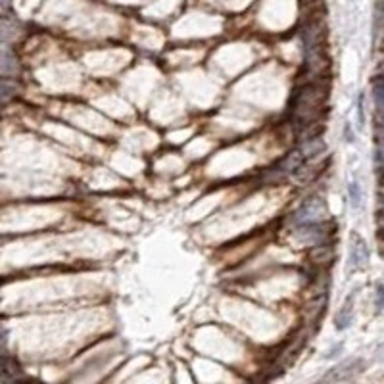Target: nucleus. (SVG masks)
I'll list each match as a JSON object with an SVG mask.
<instances>
[{
    "label": "nucleus",
    "instance_id": "nucleus-4",
    "mask_svg": "<svg viewBox=\"0 0 384 384\" xmlns=\"http://www.w3.org/2000/svg\"><path fill=\"white\" fill-rule=\"evenodd\" d=\"M354 302H356V292L350 294V296L346 298L342 309H340L338 315H336V329H338V331H344V329L350 327V323H352V319H354Z\"/></svg>",
    "mask_w": 384,
    "mask_h": 384
},
{
    "label": "nucleus",
    "instance_id": "nucleus-9",
    "mask_svg": "<svg viewBox=\"0 0 384 384\" xmlns=\"http://www.w3.org/2000/svg\"><path fill=\"white\" fill-rule=\"evenodd\" d=\"M377 307H379V309H383L384 307V284H381V286L377 288Z\"/></svg>",
    "mask_w": 384,
    "mask_h": 384
},
{
    "label": "nucleus",
    "instance_id": "nucleus-11",
    "mask_svg": "<svg viewBox=\"0 0 384 384\" xmlns=\"http://www.w3.org/2000/svg\"><path fill=\"white\" fill-rule=\"evenodd\" d=\"M377 354H381V356H384V344H383V346H381V348H379V350H377Z\"/></svg>",
    "mask_w": 384,
    "mask_h": 384
},
{
    "label": "nucleus",
    "instance_id": "nucleus-6",
    "mask_svg": "<svg viewBox=\"0 0 384 384\" xmlns=\"http://www.w3.org/2000/svg\"><path fill=\"white\" fill-rule=\"evenodd\" d=\"M373 96H375V104L381 110H384V77L375 79V83H373Z\"/></svg>",
    "mask_w": 384,
    "mask_h": 384
},
{
    "label": "nucleus",
    "instance_id": "nucleus-7",
    "mask_svg": "<svg viewBox=\"0 0 384 384\" xmlns=\"http://www.w3.org/2000/svg\"><path fill=\"white\" fill-rule=\"evenodd\" d=\"M348 194H350V202L354 207H359L361 205V186H359V182L358 181H352L350 182V186H348Z\"/></svg>",
    "mask_w": 384,
    "mask_h": 384
},
{
    "label": "nucleus",
    "instance_id": "nucleus-5",
    "mask_svg": "<svg viewBox=\"0 0 384 384\" xmlns=\"http://www.w3.org/2000/svg\"><path fill=\"white\" fill-rule=\"evenodd\" d=\"M304 161V154L302 152H294L288 158H284L281 161V165L277 167V175H286V173H292L296 171Z\"/></svg>",
    "mask_w": 384,
    "mask_h": 384
},
{
    "label": "nucleus",
    "instance_id": "nucleus-1",
    "mask_svg": "<svg viewBox=\"0 0 384 384\" xmlns=\"http://www.w3.org/2000/svg\"><path fill=\"white\" fill-rule=\"evenodd\" d=\"M325 205L319 202L317 198H311L307 202H304L298 209L296 213L292 215V221L294 225H313V223H319L321 219H325Z\"/></svg>",
    "mask_w": 384,
    "mask_h": 384
},
{
    "label": "nucleus",
    "instance_id": "nucleus-3",
    "mask_svg": "<svg viewBox=\"0 0 384 384\" xmlns=\"http://www.w3.org/2000/svg\"><path fill=\"white\" fill-rule=\"evenodd\" d=\"M359 365H363L361 359H346V361H342L338 363L323 381H350L356 373H359L361 369H356V367H359Z\"/></svg>",
    "mask_w": 384,
    "mask_h": 384
},
{
    "label": "nucleus",
    "instance_id": "nucleus-2",
    "mask_svg": "<svg viewBox=\"0 0 384 384\" xmlns=\"http://www.w3.org/2000/svg\"><path fill=\"white\" fill-rule=\"evenodd\" d=\"M369 261V248L359 234L352 232V248H350V269L365 267Z\"/></svg>",
    "mask_w": 384,
    "mask_h": 384
},
{
    "label": "nucleus",
    "instance_id": "nucleus-10",
    "mask_svg": "<svg viewBox=\"0 0 384 384\" xmlns=\"http://www.w3.org/2000/svg\"><path fill=\"white\" fill-rule=\"evenodd\" d=\"M344 136H346V140L348 142H354V135H352V127H350V123L346 125V129H344Z\"/></svg>",
    "mask_w": 384,
    "mask_h": 384
},
{
    "label": "nucleus",
    "instance_id": "nucleus-8",
    "mask_svg": "<svg viewBox=\"0 0 384 384\" xmlns=\"http://www.w3.org/2000/svg\"><path fill=\"white\" fill-rule=\"evenodd\" d=\"M363 100H365V96L359 94V98H358V125L363 127L365 125V110H363Z\"/></svg>",
    "mask_w": 384,
    "mask_h": 384
}]
</instances>
